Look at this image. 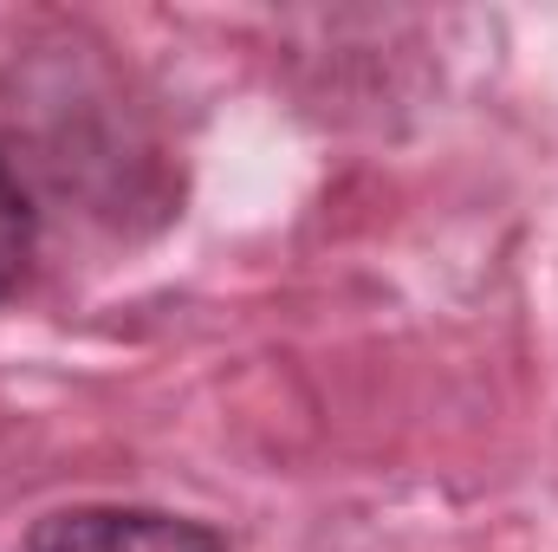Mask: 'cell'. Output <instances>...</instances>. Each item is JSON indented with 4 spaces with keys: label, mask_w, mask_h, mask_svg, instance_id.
Wrapping results in <instances>:
<instances>
[{
    "label": "cell",
    "mask_w": 558,
    "mask_h": 552,
    "mask_svg": "<svg viewBox=\"0 0 558 552\" xmlns=\"http://www.w3.org/2000/svg\"><path fill=\"white\" fill-rule=\"evenodd\" d=\"M33 248H39V202H33L26 169L0 149V305L26 286Z\"/></svg>",
    "instance_id": "cell-2"
},
{
    "label": "cell",
    "mask_w": 558,
    "mask_h": 552,
    "mask_svg": "<svg viewBox=\"0 0 558 552\" xmlns=\"http://www.w3.org/2000/svg\"><path fill=\"white\" fill-rule=\"evenodd\" d=\"M26 552H228V540L162 507H59L33 520Z\"/></svg>",
    "instance_id": "cell-1"
}]
</instances>
